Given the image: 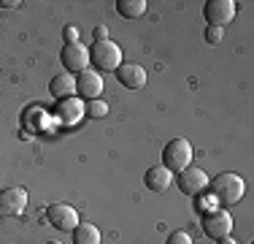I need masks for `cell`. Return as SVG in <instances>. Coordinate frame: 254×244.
<instances>
[{
  "mask_svg": "<svg viewBox=\"0 0 254 244\" xmlns=\"http://www.w3.org/2000/svg\"><path fill=\"white\" fill-rule=\"evenodd\" d=\"M76 93L81 98H87V101H95L100 93H103V76L98 71H84L76 76Z\"/></svg>",
  "mask_w": 254,
  "mask_h": 244,
  "instance_id": "8fae6325",
  "label": "cell"
},
{
  "mask_svg": "<svg viewBox=\"0 0 254 244\" xmlns=\"http://www.w3.org/2000/svg\"><path fill=\"white\" fill-rule=\"evenodd\" d=\"M89 63L100 71H117L119 65H122V49L119 44H114L111 38L108 41H95L92 46H89Z\"/></svg>",
  "mask_w": 254,
  "mask_h": 244,
  "instance_id": "7a4b0ae2",
  "label": "cell"
},
{
  "mask_svg": "<svg viewBox=\"0 0 254 244\" xmlns=\"http://www.w3.org/2000/svg\"><path fill=\"white\" fill-rule=\"evenodd\" d=\"M46 220H49V225L54 231H73L78 225V212L73 206L63 204V201H57V204H49V209H46Z\"/></svg>",
  "mask_w": 254,
  "mask_h": 244,
  "instance_id": "8992f818",
  "label": "cell"
},
{
  "mask_svg": "<svg viewBox=\"0 0 254 244\" xmlns=\"http://www.w3.org/2000/svg\"><path fill=\"white\" fill-rule=\"evenodd\" d=\"M63 38H65V44H76L78 41V27L76 24H70V27L63 30Z\"/></svg>",
  "mask_w": 254,
  "mask_h": 244,
  "instance_id": "ffe728a7",
  "label": "cell"
},
{
  "mask_svg": "<svg viewBox=\"0 0 254 244\" xmlns=\"http://www.w3.org/2000/svg\"><path fill=\"white\" fill-rule=\"evenodd\" d=\"M0 5H3V8H16V5H22V3L19 0H3Z\"/></svg>",
  "mask_w": 254,
  "mask_h": 244,
  "instance_id": "7402d4cb",
  "label": "cell"
},
{
  "mask_svg": "<svg viewBox=\"0 0 254 244\" xmlns=\"http://www.w3.org/2000/svg\"><path fill=\"white\" fill-rule=\"evenodd\" d=\"M162 166H165L171 174H179L187 166H192V144L187 138H173V141L165 144L162 149Z\"/></svg>",
  "mask_w": 254,
  "mask_h": 244,
  "instance_id": "3957f363",
  "label": "cell"
},
{
  "mask_svg": "<svg viewBox=\"0 0 254 244\" xmlns=\"http://www.w3.org/2000/svg\"><path fill=\"white\" fill-rule=\"evenodd\" d=\"M146 0H117V11L119 16H125V19H138V16L146 14Z\"/></svg>",
  "mask_w": 254,
  "mask_h": 244,
  "instance_id": "2e32d148",
  "label": "cell"
},
{
  "mask_svg": "<svg viewBox=\"0 0 254 244\" xmlns=\"http://www.w3.org/2000/svg\"><path fill=\"white\" fill-rule=\"evenodd\" d=\"M63 65H65V73H84L89 68V49L76 41V44H65L63 49Z\"/></svg>",
  "mask_w": 254,
  "mask_h": 244,
  "instance_id": "9c48e42d",
  "label": "cell"
},
{
  "mask_svg": "<svg viewBox=\"0 0 254 244\" xmlns=\"http://www.w3.org/2000/svg\"><path fill=\"white\" fill-rule=\"evenodd\" d=\"M49 93L57 98V101H65V98H73L76 93V79H73V73H57V76L49 82Z\"/></svg>",
  "mask_w": 254,
  "mask_h": 244,
  "instance_id": "4fadbf2b",
  "label": "cell"
},
{
  "mask_svg": "<svg viewBox=\"0 0 254 244\" xmlns=\"http://www.w3.org/2000/svg\"><path fill=\"white\" fill-rule=\"evenodd\" d=\"M84 114L92 120H103L108 114V103L100 101V98H95V101H87V106H84Z\"/></svg>",
  "mask_w": 254,
  "mask_h": 244,
  "instance_id": "e0dca14e",
  "label": "cell"
},
{
  "mask_svg": "<svg viewBox=\"0 0 254 244\" xmlns=\"http://www.w3.org/2000/svg\"><path fill=\"white\" fill-rule=\"evenodd\" d=\"M165 244H192V236L187 234V231H173Z\"/></svg>",
  "mask_w": 254,
  "mask_h": 244,
  "instance_id": "d6986e66",
  "label": "cell"
},
{
  "mask_svg": "<svg viewBox=\"0 0 254 244\" xmlns=\"http://www.w3.org/2000/svg\"><path fill=\"white\" fill-rule=\"evenodd\" d=\"M235 14H238V3L233 0H208L203 5V16L211 27H225L235 19Z\"/></svg>",
  "mask_w": 254,
  "mask_h": 244,
  "instance_id": "5b68a950",
  "label": "cell"
},
{
  "mask_svg": "<svg viewBox=\"0 0 254 244\" xmlns=\"http://www.w3.org/2000/svg\"><path fill=\"white\" fill-rule=\"evenodd\" d=\"M95 41H108V27H106V24L95 27Z\"/></svg>",
  "mask_w": 254,
  "mask_h": 244,
  "instance_id": "44dd1931",
  "label": "cell"
},
{
  "mask_svg": "<svg viewBox=\"0 0 254 244\" xmlns=\"http://www.w3.org/2000/svg\"><path fill=\"white\" fill-rule=\"evenodd\" d=\"M143 182H146V187L152 193H165L173 185V174L165 166H152L146 171V176H143Z\"/></svg>",
  "mask_w": 254,
  "mask_h": 244,
  "instance_id": "7c38bea8",
  "label": "cell"
},
{
  "mask_svg": "<svg viewBox=\"0 0 254 244\" xmlns=\"http://www.w3.org/2000/svg\"><path fill=\"white\" fill-rule=\"evenodd\" d=\"M225 38V27H205V41H208V44H219V41Z\"/></svg>",
  "mask_w": 254,
  "mask_h": 244,
  "instance_id": "ac0fdd59",
  "label": "cell"
},
{
  "mask_svg": "<svg viewBox=\"0 0 254 244\" xmlns=\"http://www.w3.org/2000/svg\"><path fill=\"white\" fill-rule=\"evenodd\" d=\"M73 244H100V228L95 223H78L73 228Z\"/></svg>",
  "mask_w": 254,
  "mask_h": 244,
  "instance_id": "9a60e30c",
  "label": "cell"
},
{
  "mask_svg": "<svg viewBox=\"0 0 254 244\" xmlns=\"http://www.w3.org/2000/svg\"><path fill=\"white\" fill-rule=\"evenodd\" d=\"M46 244H60V242H46Z\"/></svg>",
  "mask_w": 254,
  "mask_h": 244,
  "instance_id": "cb8c5ba5",
  "label": "cell"
},
{
  "mask_svg": "<svg viewBox=\"0 0 254 244\" xmlns=\"http://www.w3.org/2000/svg\"><path fill=\"white\" fill-rule=\"evenodd\" d=\"M114 73H117L119 84L127 87V90H141L143 84H146V71H143V65H138V63H122Z\"/></svg>",
  "mask_w": 254,
  "mask_h": 244,
  "instance_id": "30bf717a",
  "label": "cell"
},
{
  "mask_svg": "<svg viewBox=\"0 0 254 244\" xmlns=\"http://www.w3.org/2000/svg\"><path fill=\"white\" fill-rule=\"evenodd\" d=\"M208 174H205L203 168H195V166H187L184 171H179L176 174V185L179 190L184 195H190V198H197V195H203L208 190Z\"/></svg>",
  "mask_w": 254,
  "mask_h": 244,
  "instance_id": "277c9868",
  "label": "cell"
},
{
  "mask_svg": "<svg viewBox=\"0 0 254 244\" xmlns=\"http://www.w3.org/2000/svg\"><path fill=\"white\" fill-rule=\"evenodd\" d=\"M216 244H238V242H235V239H230V236H225V239H219Z\"/></svg>",
  "mask_w": 254,
  "mask_h": 244,
  "instance_id": "603a6c76",
  "label": "cell"
},
{
  "mask_svg": "<svg viewBox=\"0 0 254 244\" xmlns=\"http://www.w3.org/2000/svg\"><path fill=\"white\" fill-rule=\"evenodd\" d=\"M203 231L208 239H225L230 236V231H233V217L227 215L225 209H214V212H205L203 217Z\"/></svg>",
  "mask_w": 254,
  "mask_h": 244,
  "instance_id": "52a82bcc",
  "label": "cell"
},
{
  "mask_svg": "<svg viewBox=\"0 0 254 244\" xmlns=\"http://www.w3.org/2000/svg\"><path fill=\"white\" fill-rule=\"evenodd\" d=\"M27 206L25 187H5L0 190V217H19Z\"/></svg>",
  "mask_w": 254,
  "mask_h": 244,
  "instance_id": "ba28073f",
  "label": "cell"
},
{
  "mask_svg": "<svg viewBox=\"0 0 254 244\" xmlns=\"http://www.w3.org/2000/svg\"><path fill=\"white\" fill-rule=\"evenodd\" d=\"M208 187H211V195H214L222 206L238 204V201L244 198V193H246L244 179H241L238 174H230V171H225V174H216L214 179L208 182Z\"/></svg>",
  "mask_w": 254,
  "mask_h": 244,
  "instance_id": "6da1fadb",
  "label": "cell"
},
{
  "mask_svg": "<svg viewBox=\"0 0 254 244\" xmlns=\"http://www.w3.org/2000/svg\"><path fill=\"white\" fill-rule=\"evenodd\" d=\"M57 114L65 125H76V122L84 117V103L78 101V98H65V101H60Z\"/></svg>",
  "mask_w": 254,
  "mask_h": 244,
  "instance_id": "5bb4252c",
  "label": "cell"
}]
</instances>
